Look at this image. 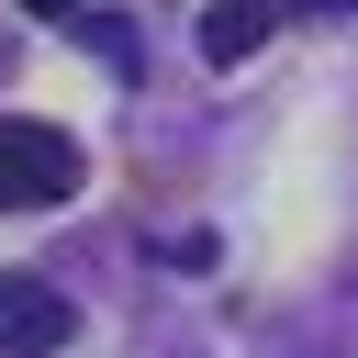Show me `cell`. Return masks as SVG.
Segmentation results:
<instances>
[{"label": "cell", "instance_id": "277c9868", "mask_svg": "<svg viewBox=\"0 0 358 358\" xmlns=\"http://www.w3.org/2000/svg\"><path fill=\"white\" fill-rule=\"evenodd\" d=\"M34 22H90V0H22Z\"/></svg>", "mask_w": 358, "mask_h": 358}, {"label": "cell", "instance_id": "3957f363", "mask_svg": "<svg viewBox=\"0 0 358 358\" xmlns=\"http://www.w3.org/2000/svg\"><path fill=\"white\" fill-rule=\"evenodd\" d=\"M268 11H280V0H213V11H201V56H213V67H246V56L268 45Z\"/></svg>", "mask_w": 358, "mask_h": 358}, {"label": "cell", "instance_id": "7a4b0ae2", "mask_svg": "<svg viewBox=\"0 0 358 358\" xmlns=\"http://www.w3.org/2000/svg\"><path fill=\"white\" fill-rule=\"evenodd\" d=\"M67 336H78L67 291H56V280H34V268H11V280H0V358H56Z\"/></svg>", "mask_w": 358, "mask_h": 358}, {"label": "cell", "instance_id": "6da1fadb", "mask_svg": "<svg viewBox=\"0 0 358 358\" xmlns=\"http://www.w3.org/2000/svg\"><path fill=\"white\" fill-rule=\"evenodd\" d=\"M78 190V145L34 112H0V213H56Z\"/></svg>", "mask_w": 358, "mask_h": 358}, {"label": "cell", "instance_id": "5b68a950", "mask_svg": "<svg viewBox=\"0 0 358 358\" xmlns=\"http://www.w3.org/2000/svg\"><path fill=\"white\" fill-rule=\"evenodd\" d=\"M291 11H358V0H291Z\"/></svg>", "mask_w": 358, "mask_h": 358}]
</instances>
